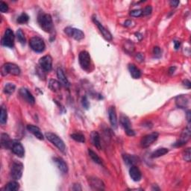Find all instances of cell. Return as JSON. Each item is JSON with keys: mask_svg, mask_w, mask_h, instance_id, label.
Listing matches in <instances>:
<instances>
[{"mask_svg": "<svg viewBox=\"0 0 191 191\" xmlns=\"http://www.w3.org/2000/svg\"><path fill=\"white\" fill-rule=\"evenodd\" d=\"M38 22L44 32L52 33L54 31V25L52 17L50 14L45 13H40L38 17Z\"/></svg>", "mask_w": 191, "mask_h": 191, "instance_id": "6da1fadb", "label": "cell"}, {"mask_svg": "<svg viewBox=\"0 0 191 191\" xmlns=\"http://www.w3.org/2000/svg\"><path fill=\"white\" fill-rule=\"evenodd\" d=\"M45 137H46V139H47L49 141H50L53 145L55 146L60 151H61L62 152H65V144H64L63 140L58 137V135H56L55 134L52 133V132H47V133H46V134H45Z\"/></svg>", "mask_w": 191, "mask_h": 191, "instance_id": "7a4b0ae2", "label": "cell"}, {"mask_svg": "<svg viewBox=\"0 0 191 191\" xmlns=\"http://www.w3.org/2000/svg\"><path fill=\"white\" fill-rule=\"evenodd\" d=\"M29 45H30V47L33 51L36 52H43L46 48L44 40L38 36H34L31 38L30 41H29Z\"/></svg>", "mask_w": 191, "mask_h": 191, "instance_id": "3957f363", "label": "cell"}, {"mask_svg": "<svg viewBox=\"0 0 191 191\" xmlns=\"http://www.w3.org/2000/svg\"><path fill=\"white\" fill-rule=\"evenodd\" d=\"M21 73V70L17 64L13 63H6L2 67V73L3 75L8 74H11L13 75H19Z\"/></svg>", "mask_w": 191, "mask_h": 191, "instance_id": "277c9868", "label": "cell"}, {"mask_svg": "<svg viewBox=\"0 0 191 191\" xmlns=\"http://www.w3.org/2000/svg\"><path fill=\"white\" fill-rule=\"evenodd\" d=\"M80 66L84 70L88 71L91 65V58L90 54L87 51H81L79 55Z\"/></svg>", "mask_w": 191, "mask_h": 191, "instance_id": "5b68a950", "label": "cell"}, {"mask_svg": "<svg viewBox=\"0 0 191 191\" xmlns=\"http://www.w3.org/2000/svg\"><path fill=\"white\" fill-rule=\"evenodd\" d=\"M14 34L11 29L8 28L5 30L3 39H2V45L5 47L12 48L14 45Z\"/></svg>", "mask_w": 191, "mask_h": 191, "instance_id": "8992f818", "label": "cell"}, {"mask_svg": "<svg viewBox=\"0 0 191 191\" xmlns=\"http://www.w3.org/2000/svg\"><path fill=\"white\" fill-rule=\"evenodd\" d=\"M23 172V164L19 161H13L11 169V175L14 180L21 178Z\"/></svg>", "mask_w": 191, "mask_h": 191, "instance_id": "52a82bcc", "label": "cell"}, {"mask_svg": "<svg viewBox=\"0 0 191 191\" xmlns=\"http://www.w3.org/2000/svg\"><path fill=\"white\" fill-rule=\"evenodd\" d=\"M64 32L70 38H73L76 40H81L85 38V34L82 31L72 27H67L64 29Z\"/></svg>", "mask_w": 191, "mask_h": 191, "instance_id": "ba28073f", "label": "cell"}, {"mask_svg": "<svg viewBox=\"0 0 191 191\" xmlns=\"http://www.w3.org/2000/svg\"><path fill=\"white\" fill-rule=\"evenodd\" d=\"M159 134L157 132H153V133L147 134V135L144 136L142 138L141 141H140V145L143 148H147L149 146H151L154 142H155L158 138Z\"/></svg>", "mask_w": 191, "mask_h": 191, "instance_id": "9c48e42d", "label": "cell"}, {"mask_svg": "<svg viewBox=\"0 0 191 191\" xmlns=\"http://www.w3.org/2000/svg\"><path fill=\"white\" fill-rule=\"evenodd\" d=\"M39 64L43 71L49 73L52 67V58L50 55H45L39 60Z\"/></svg>", "mask_w": 191, "mask_h": 191, "instance_id": "30bf717a", "label": "cell"}, {"mask_svg": "<svg viewBox=\"0 0 191 191\" xmlns=\"http://www.w3.org/2000/svg\"><path fill=\"white\" fill-rule=\"evenodd\" d=\"M190 126H188V127L185 128L184 132H182L180 140L174 144V147H182V146L186 144L187 142L188 141V140L190 139Z\"/></svg>", "mask_w": 191, "mask_h": 191, "instance_id": "8fae6325", "label": "cell"}, {"mask_svg": "<svg viewBox=\"0 0 191 191\" xmlns=\"http://www.w3.org/2000/svg\"><path fill=\"white\" fill-rule=\"evenodd\" d=\"M93 23L96 25V26L98 27L99 32L102 33V36L104 37V38L106 39L107 40L111 41V40H112V34H111V32H109V31L106 28H105V27L102 26V24H101V23L98 21V19L96 18V17H93Z\"/></svg>", "mask_w": 191, "mask_h": 191, "instance_id": "7c38bea8", "label": "cell"}, {"mask_svg": "<svg viewBox=\"0 0 191 191\" xmlns=\"http://www.w3.org/2000/svg\"><path fill=\"white\" fill-rule=\"evenodd\" d=\"M11 151L13 152V154L19 157H24L25 155V149L24 147L19 142H13L12 145L11 147Z\"/></svg>", "mask_w": 191, "mask_h": 191, "instance_id": "4fadbf2b", "label": "cell"}, {"mask_svg": "<svg viewBox=\"0 0 191 191\" xmlns=\"http://www.w3.org/2000/svg\"><path fill=\"white\" fill-rule=\"evenodd\" d=\"M19 95L22 96L23 99L26 101L27 102L31 105H34L35 103L34 97L33 96L32 93L29 92V90L26 88H21L19 90Z\"/></svg>", "mask_w": 191, "mask_h": 191, "instance_id": "5bb4252c", "label": "cell"}, {"mask_svg": "<svg viewBox=\"0 0 191 191\" xmlns=\"http://www.w3.org/2000/svg\"><path fill=\"white\" fill-rule=\"evenodd\" d=\"M177 106L180 108H186L188 106L190 102V98L188 95H181L178 96L175 99Z\"/></svg>", "mask_w": 191, "mask_h": 191, "instance_id": "9a60e30c", "label": "cell"}, {"mask_svg": "<svg viewBox=\"0 0 191 191\" xmlns=\"http://www.w3.org/2000/svg\"><path fill=\"white\" fill-rule=\"evenodd\" d=\"M108 116L112 127L116 128L117 127V116H116V108L114 106H111L108 109Z\"/></svg>", "mask_w": 191, "mask_h": 191, "instance_id": "2e32d148", "label": "cell"}, {"mask_svg": "<svg viewBox=\"0 0 191 191\" xmlns=\"http://www.w3.org/2000/svg\"><path fill=\"white\" fill-rule=\"evenodd\" d=\"M89 183L90 187L93 190H102L105 188V184L100 179L98 178H90L89 179Z\"/></svg>", "mask_w": 191, "mask_h": 191, "instance_id": "e0dca14e", "label": "cell"}, {"mask_svg": "<svg viewBox=\"0 0 191 191\" xmlns=\"http://www.w3.org/2000/svg\"><path fill=\"white\" fill-rule=\"evenodd\" d=\"M27 130H28L30 133H32L35 137L38 138V140H43L44 139V134H42L41 131H40V129L38 126H33V125H28V126H27Z\"/></svg>", "mask_w": 191, "mask_h": 191, "instance_id": "ac0fdd59", "label": "cell"}, {"mask_svg": "<svg viewBox=\"0 0 191 191\" xmlns=\"http://www.w3.org/2000/svg\"><path fill=\"white\" fill-rule=\"evenodd\" d=\"M129 175L134 182H139L142 178L141 172L137 167L132 166L129 169Z\"/></svg>", "mask_w": 191, "mask_h": 191, "instance_id": "d6986e66", "label": "cell"}, {"mask_svg": "<svg viewBox=\"0 0 191 191\" xmlns=\"http://www.w3.org/2000/svg\"><path fill=\"white\" fill-rule=\"evenodd\" d=\"M53 161L56 166H57L58 169L61 173H64V174L68 173V166L63 159L61 158V157H54Z\"/></svg>", "mask_w": 191, "mask_h": 191, "instance_id": "ffe728a7", "label": "cell"}, {"mask_svg": "<svg viewBox=\"0 0 191 191\" xmlns=\"http://www.w3.org/2000/svg\"><path fill=\"white\" fill-rule=\"evenodd\" d=\"M57 76L58 80H59L60 83H61V85H63L64 87H68L70 86V82L68 81L67 77H66L65 74H64L63 70H62L61 68H58L57 70Z\"/></svg>", "mask_w": 191, "mask_h": 191, "instance_id": "44dd1931", "label": "cell"}, {"mask_svg": "<svg viewBox=\"0 0 191 191\" xmlns=\"http://www.w3.org/2000/svg\"><path fill=\"white\" fill-rule=\"evenodd\" d=\"M90 139L93 145L98 149H101V140L100 135L97 132H92L90 134Z\"/></svg>", "mask_w": 191, "mask_h": 191, "instance_id": "7402d4cb", "label": "cell"}, {"mask_svg": "<svg viewBox=\"0 0 191 191\" xmlns=\"http://www.w3.org/2000/svg\"><path fill=\"white\" fill-rule=\"evenodd\" d=\"M128 70H129L131 75H132V78H134V79H140V76H141V72H140V70L133 64H131L128 65Z\"/></svg>", "mask_w": 191, "mask_h": 191, "instance_id": "603a6c76", "label": "cell"}, {"mask_svg": "<svg viewBox=\"0 0 191 191\" xmlns=\"http://www.w3.org/2000/svg\"><path fill=\"white\" fill-rule=\"evenodd\" d=\"M13 142L10 139V137L7 134H1V145L2 147L5 148V149H9L11 147Z\"/></svg>", "mask_w": 191, "mask_h": 191, "instance_id": "cb8c5ba5", "label": "cell"}, {"mask_svg": "<svg viewBox=\"0 0 191 191\" xmlns=\"http://www.w3.org/2000/svg\"><path fill=\"white\" fill-rule=\"evenodd\" d=\"M49 87L52 91L57 92L61 88V83L55 79H50L49 82Z\"/></svg>", "mask_w": 191, "mask_h": 191, "instance_id": "d4e9b609", "label": "cell"}, {"mask_svg": "<svg viewBox=\"0 0 191 191\" xmlns=\"http://www.w3.org/2000/svg\"><path fill=\"white\" fill-rule=\"evenodd\" d=\"M120 123H121L122 127L124 128L126 132V131L132 129V128H131L132 123H131L129 119H128L126 116H121V117H120Z\"/></svg>", "mask_w": 191, "mask_h": 191, "instance_id": "484cf974", "label": "cell"}, {"mask_svg": "<svg viewBox=\"0 0 191 191\" xmlns=\"http://www.w3.org/2000/svg\"><path fill=\"white\" fill-rule=\"evenodd\" d=\"M19 189V183L15 182V181H12V182H10L9 183H8L5 187V190L8 191H16L18 190Z\"/></svg>", "mask_w": 191, "mask_h": 191, "instance_id": "4316f807", "label": "cell"}, {"mask_svg": "<svg viewBox=\"0 0 191 191\" xmlns=\"http://www.w3.org/2000/svg\"><path fill=\"white\" fill-rule=\"evenodd\" d=\"M168 152L169 150L166 149V148H160V149H157V150H155V152H153L152 154L151 155V157H152V158H155V157H159L166 155L167 153H168Z\"/></svg>", "mask_w": 191, "mask_h": 191, "instance_id": "83f0119b", "label": "cell"}, {"mask_svg": "<svg viewBox=\"0 0 191 191\" xmlns=\"http://www.w3.org/2000/svg\"><path fill=\"white\" fill-rule=\"evenodd\" d=\"M15 89H16V86L13 84L8 83L4 87V93H6V94L11 95L14 92Z\"/></svg>", "mask_w": 191, "mask_h": 191, "instance_id": "f1b7e54d", "label": "cell"}, {"mask_svg": "<svg viewBox=\"0 0 191 191\" xmlns=\"http://www.w3.org/2000/svg\"><path fill=\"white\" fill-rule=\"evenodd\" d=\"M123 159L125 161V162L127 163L128 165L133 166L134 163H137V158H136V157L133 156V155H123Z\"/></svg>", "mask_w": 191, "mask_h": 191, "instance_id": "f546056e", "label": "cell"}, {"mask_svg": "<svg viewBox=\"0 0 191 191\" xmlns=\"http://www.w3.org/2000/svg\"><path fill=\"white\" fill-rule=\"evenodd\" d=\"M88 154L90 157H91V159H92L95 163H98V164H102V160L100 159V157L98 156V155L94 152L92 149H88Z\"/></svg>", "mask_w": 191, "mask_h": 191, "instance_id": "4dcf8cb0", "label": "cell"}, {"mask_svg": "<svg viewBox=\"0 0 191 191\" xmlns=\"http://www.w3.org/2000/svg\"><path fill=\"white\" fill-rule=\"evenodd\" d=\"M17 40H18V41L22 45L26 44V37H25L24 33H23L21 29H18V30L17 31Z\"/></svg>", "mask_w": 191, "mask_h": 191, "instance_id": "1f68e13d", "label": "cell"}, {"mask_svg": "<svg viewBox=\"0 0 191 191\" xmlns=\"http://www.w3.org/2000/svg\"><path fill=\"white\" fill-rule=\"evenodd\" d=\"M28 19H29L28 15L26 13H22L18 17H17V22L19 23V24H25V23H28Z\"/></svg>", "mask_w": 191, "mask_h": 191, "instance_id": "d6a6232c", "label": "cell"}, {"mask_svg": "<svg viewBox=\"0 0 191 191\" xmlns=\"http://www.w3.org/2000/svg\"><path fill=\"white\" fill-rule=\"evenodd\" d=\"M71 138L77 142H80V143H85V137L81 133H74L71 134Z\"/></svg>", "mask_w": 191, "mask_h": 191, "instance_id": "836d02e7", "label": "cell"}, {"mask_svg": "<svg viewBox=\"0 0 191 191\" xmlns=\"http://www.w3.org/2000/svg\"><path fill=\"white\" fill-rule=\"evenodd\" d=\"M7 119H8L7 110L5 108V107L2 106V108H1V116H0V122H1V124L6 123Z\"/></svg>", "mask_w": 191, "mask_h": 191, "instance_id": "e575fe53", "label": "cell"}, {"mask_svg": "<svg viewBox=\"0 0 191 191\" xmlns=\"http://www.w3.org/2000/svg\"><path fill=\"white\" fill-rule=\"evenodd\" d=\"M183 157H184V159L188 162H190V159H191V152H190V149L188 148V149H185V151L184 152V154H183Z\"/></svg>", "mask_w": 191, "mask_h": 191, "instance_id": "d590c367", "label": "cell"}, {"mask_svg": "<svg viewBox=\"0 0 191 191\" xmlns=\"http://www.w3.org/2000/svg\"><path fill=\"white\" fill-rule=\"evenodd\" d=\"M153 54L154 56H155V58H159L161 57V49H160V47L158 46H155V47H154L153 49Z\"/></svg>", "mask_w": 191, "mask_h": 191, "instance_id": "8d00e7d4", "label": "cell"}, {"mask_svg": "<svg viewBox=\"0 0 191 191\" xmlns=\"http://www.w3.org/2000/svg\"><path fill=\"white\" fill-rule=\"evenodd\" d=\"M8 5L6 3H4V2H1V3H0V11H1L2 13L8 12Z\"/></svg>", "mask_w": 191, "mask_h": 191, "instance_id": "74e56055", "label": "cell"}, {"mask_svg": "<svg viewBox=\"0 0 191 191\" xmlns=\"http://www.w3.org/2000/svg\"><path fill=\"white\" fill-rule=\"evenodd\" d=\"M152 12V6H150V5H147V6L142 11V14L144 15V16H147V15L151 14Z\"/></svg>", "mask_w": 191, "mask_h": 191, "instance_id": "f35d334b", "label": "cell"}, {"mask_svg": "<svg viewBox=\"0 0 191 191\" xmlns=\"http://www.w3.org/2000/svg\"><path fill=\"white\" fill-rule=\"evenodd\" d=\"M130 15L132 17H140L142 15V10H140V9L133 10V11H132L130 12Z\"/></svg>", "mask_w": 191, "mask_h": 191, "instance_id": "ab89813d", "label": "cell"}, {"mask_svg": "<svg viewBox=\"0 0 191 191\" xmlns=\"http://www.w3.org/2000/svg\"><path fill=\"white\" fill-rule=\"evenodd\" d=\"M81 103H82L83 107L85 109H88L89 106H90V103L88 102V100H87V98L86 96H84L82 98V100H81Z\"/></svg>", "mask_w": 191, "mask_h": 191, "instance_id": "60d3db41", "label": "cell"}, {"mask_svg": "<svg viewBox=\"0 0 191 191\" xmlns=\"http://www.w3.org/2000/svg\"><path fill=\"white\" fill-rule=\"evenodd\" d=\"M135 58H136V59H137V61H143L144 59L143 54L141 53H138L136 54Z\"/></svg>", "mask_w": 191, "mask_h": 191, "instance_id": "b9f144b4", "label": "cell"}, {"mask_svg": "<svg viewBox=\"0 0 191 191\" xmlns=\"http://www.w3.org/2000/svg\"><path fill=\"white\" fill-rule=\"evenodd\" d=\"M183 85H184V86H185L186 87H188V88H190L191 83H190V81H189V80L186 79V80H184V81H183Z\"/></svg>", "mask_w": 191, "mask_h": 191, "instance_id": "7bdbcfd3", "label": "cell"}, {"mask_svg": "<svg viewBox=\"0 0 191 191\" xmlns=\"http://www.w3.org/2000/svg\"><path fill=\"white\" fill-rule=\"evenodd\" d=\"M169 4H170V5L172 7L176 8L179 4V1H175V0H173V1H171L170 3H169Z\"/></svg>", "mask_w": 191, "mask_h": 191, "instance_id": "ee69618b", "label": "cell"}, {"mask_svg": "<svg viewBox=\"0 0 191 191\" xmlns=\"http://www.w3.org/2000/svg\"><path fill=\"white\" fill-rule=\"evenodd\" d=\"M126 133L127 134V135H128V136H134V135H135V132H134V131L132 130V129L126 131Z\"/></svg>", "mask_w": 191, "mask_h": 191, "instance_id": "f6af8a7d", "label": "cell"}, {"mask_svg": "<svg viewBox=\"0 0 191 191\" xmlns=\"http://www.w3.org/2000/svg\"><path fill=\"white\" fill-rule=\"evenodd\" d=\"M174 44H175V49H178L179 47H180V42L179 41H174Z\"/></svg>", "mask_w": 191, "mask_h": 191, "instance_id": "bcb514c9", "label": "cell"}, {"mask_svg": "<svg viewBox=\"0 0 191 191\" xmlns=\"http://www.w3.org/2000/svg\"><path fill=\"white\" fill-rule=\"evenodd\" d=\"M132 25V21L131 20H126L125 22V26H130Z\"/></svg>", "mask_w": 191, "mask_h": 191, "instance_id": "7dc6e473", "label": "cell"}, {"mask_svg": "<svg viewBox=\"0 0 191 191\" xmlns=\"http://www.w3.org/2000/svg\"><path fill=\"white\" fill-rule=\"evenodd\" d=\"M175 70V67H171V68H170V69H169V74H173V73H174Z\"/></svg>", "mask_w": 191, "mask_h": 191, "instance_id": "c3c4849f", "label": "cell"}, {"mask_svg": "<svg viewBox=\"0 0 191 191\" xmlns=\"http://www.w3.org/2000/svg\"><path fill=\"white\" fill-rule=\"evenodd\" d=\"M190 111H188V121H189V122L190 121Z\"/></svg>", "mask_w": 191, "mask_h": 191, "instance_id": "681fc988", "label": "cell"}]
</instances>
